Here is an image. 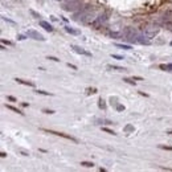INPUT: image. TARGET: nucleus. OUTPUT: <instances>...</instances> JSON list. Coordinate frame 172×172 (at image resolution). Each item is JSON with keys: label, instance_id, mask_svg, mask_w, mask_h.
Returning a JSON list of instances; mask_svg holds the SVG:
<instances>
[{"label": "nucleus", "instance_id": "nucleus-1", "mask_svg": "<svg viewBox=\"0 0 172 172\" xmlns=\"http://www.w3.org/2000/svg\"><path fill=\"white\" fill-rule=\"evenodd\" d=\"M95 17V12L91 8H82V9L74 15V19L77 21H82V23H91Z\"/></svg>", "mask_w": 172, "mask_h": 172}, {"label": "nucleus", "instance_id": "nucleus-2", "mask_svg": "<svg viewBox=\"0 0 172 172\" xmlns=\"http://www.w3.org/2000/svg\"><path fill=\"white\" fill-rule=\"evenodd\" d=\"M81 8L79 0H64V9L66 11H77Z\"/></svg>", "mask_w": 172, "mask_h": 172}, {"label": "nucleus", "instance_id": "nucleus-3", "mask_svg": "<svg viewBox=\"0 0 172 172\" xmlns=\"http://www.w3.org/2000/svg\"><path fill=\"white\" fill-rule=\"evenodd\" d=\"M158 33H159V28L156 27V25H147V27L143 28V34H144L147 38L155 37Z\"/></svg>", "mask_w": 172, "mask_h": 172}, {"label": "nucleus", "instance_id": "nucleus-4", "mask_svg": "<svg viewBox=\"0 0 172 172\" xmlns=\"http://www.w3.org/2000/svg\"><path fill=\"white\" fill-rule=\"evenodd\" d=\"M27 36L28 37L33 38V40H37V41H45L44 36H42L41 33H38V32L33 31V29H28L27 31Z\"/></svg>", "mask_w": 172, "mask_h": 172}, {"label": "nucleus", "instance_id": "nucleus-5", "mask_svg": "<svg viewBox=\"0 0 172 172\" xmlns=\"http://www.w3.org/2000/svg\"><path fill=\"white\" fill-rule=\"evenodd\" d=\"M72 49L74 52H76V53H78V54H83V56H91V53H90V52H87V50H85V49L83 48H81V46H78V45H72Z\"/></svg>", "mask_w": 172, "mask_h": 172}, {"label": "nucleus", "instance_id": "nucleus-6", "mask_svg": "<svg viewBox=\"0 0 172 172\" xmlns=\"http://www.w3.org/2000/svg\"><path fill=\"white\" fill-rule=\"evenodd\" d=\"M44 131H46V132H49V134H54V135H58V136L66 138V139H70V140H73V142H77V139H74V138H73V136H70V135L62 134V132H56V131H52V130H44Z\"/></svg>", "mask_w": 172, "mask_h": 172}, {"label": "nucleus", "instance_id": "nucleus-7", "mask_svg": "<svg viewBox=\"0 0 172 172\" xmlns=\"http://www.w3.org/2000/svg\"><path fill=\"white\" fill-rule=\"evenodd\" d=\"M40 25H41V27L44 28L45 31H48V32H52V31H53L52 25L49 24V23H46V21H40Z\"/></svg>", "mask_w": 172, "mask_h": 172}, {"label": "nucleus", "instance_id": "nucleus-8", "mask_svg": "<svg viewBox=\"0 0 172 172\" xmlns=\"http://www.w3.org/2000/svg\"><path fill=\"white\" fill-rule=\"evenodd\" d=\"M107 69H110V70H118V72H124V70H126L124 68H120V66H115V65H107Z\"/></svg>", "mask_w": 172, "mask_h": 172}, {"label": "nucleus", "instance_id": "nucleus-9", "mask_svg": "<svg viewBox=\"0 0 172 172\" xmlns=\"http://www.w3.org/2000/svg\"><path fill=\"white\" fill-rule=\"evenodd\" d=\"M65 31L68 32V33H70V34H79V31H77V29H73V28H70V27H65Z\"/></svg>", "mask_w": 172, "mask_h": 172}, {"label": "nucleus", "instance_id": "nucleus-10", "mask_svg": "<svg viewBox=\"0 0 172 172\" xmlns=\"http://www.w3.org/2000/svg\"><path fill=\"white\" fill-rule=\"evenodd\" d=\"M17 83H23V85H28V86H34V83L33 82H28V81H23V79H20V78H16L15 79Z\"/></svg>", "mask_w": 172, "mask_h": 172}, {"label": "nucleus", "instance_id": "nucleus-11", "mask_svg": "<svg viewBox=\"0 0 172 172\" xmlns=\"http://www.w3.org/2000/svg\"><path fill=\"white\" fill-rule=\"evenodd\" d=\"M160 69L167 70V72H172V64H168V65H160Z\"/></svg>", "mask_w": 172, "mask_h": 172}, {"label": "nucleus", "instance_id": "nucleus-12", "mask_svg": "<svg viewBox=\"0 0 172 172\" xmlns=\"http://www.w3.org/2000/svg\"><path fill=\"white\" fill-rule=\"evenodd\" d=\"M7 109H9V110L15 111V113H17V114H20V115H23V114H24V113H21L20 110H17L16 107H13V106H9V105H7Z\"/></svg>", "mask_w": 172, "mask_h": 172}, {"label": "nucleus", "instance_id": "nucleus-13", "mask_svg": "<svg viewBox=\"0 0 172 172\" xmlns=\"http://www.w3.org/2000/svg\"><path fill=\"white\" fill-rule=\"evenodd\" d=\"M98 106H99V109H102V110H105L106 109V103H105V101L101 98L99 99V103H98Z\"/></svg>", "mask_w": 172, "mask_h": 172}, {"label": "nucleus", "instance_id": "nucleus-14", "mask_svg": "<svg viewBox=\"0 0 172 172\" xmlns=\"http://www.w3.org/2000/svg\"><path fill=\"white\" fill-rule=\"evenodd\" d=\"M81 165H83V167H87V168H90V167H93V163H90V162H82L81 163Z\"/></svg>", "mask_w": 172, "mask_h": 172}, {"label": "nucleus", "instance_id": "nucleus-15", "mask_svg": "<svg viewBox=\"0 0 172 172\" xmlns=\"http://www.w3.org/2000/svg\"><path fill=\"white\" fill-rule=\"evenodd\" d=\"M118 48H122V49H131L130 45H123V44H117Z\"/></svg>", "mask_w": 172, "mask_h": 172}, {"label": "nucleus", "instance_id": "nucleus-16", "mask_svg": "<svg viewBox=\"0 0 172 172\" xmlns=\"http://www.w3.org/2000/svg\"><path fill=\"white\" fill-rule=\"evenodd\" d=\"M135 128H134V126H131V124H128V126H126L124 127V131H127V132H130V131H134Z\"/></svg>", "mask_w": 172, "mask_h": 172}, {"label": "nucleus", "instance_id": "nucleus-17", "mask_svg": "<svg viewBox=\"0 0 172 172\" xmlns=\"http://www.w3.org/2000/svg\"><path fill=\"white\" fill-rule=\"evenodd\" d=\"M86 93H87V94H94V93H97V89H94V87L90 89V87H89V89L86 90Z\"/></svg>", "mask_w": 172, "mask_h": 172}, {"label": "nucleus", "instance_id": "nucleus-18", "mask_svg": "<svg viewBox=\"0 0 172 172\" xmlns=\"http://www.w3.org/2000/svg\"><path fill=\"white\" fill-rule=\"evenodd\" d=\"M159 148H162V150H167V151H172V147H168V146H159Z\"/></svg>", "mask_w": 172, "mask_h": 172}, {"label": "nucleus", "instance_id": "nucleus-19", "mask_svg": "<svg viewBox=\"0 0 172 172\" xmlns=\"http://www.w3.org/2000/svg\"><path fill=\"white\" fill-rule=\"evenodd\" d=\"M110 102H111V105L114 103V105L117 106V105H118V103H117V97H111V98H110Z\"/></svg>", "mask_w": 172, "mask_h": 172}, {"label": "nucleus", "instance_id": "nucleus-20", "mask_svg": "<svg viewBox=\"0 0 172 172\" xmlns=\"http://www.w3.org/2000/svg\"><path fill=\"white\" fill-rule=\"evenodd\" d=\"M36 93H37V94H44V95H52L50 93H46V91H42V90H37Z\"/></svg>", "mask_w": 172, "mask_h": 172}, {"label": "nucleus", "instance_id": "nucleus-21", "mask_svg": "<svg viewBox=\"0 0 172 172\" xmlns=\"http://www.w3.org/2000/svg\"><path fill=\"white\" fill-rule=\"evenodd\" d=\"M102 130H103V131H106V132H109V134H113V135L115 134V132H114L113 130H110V128H107V127H103Z\"/></svg>", "mask_w": 172, "mask_h": 172}, {"label": "nucleus", "instance_id": "nucleus-22", "mask_svg": "<svg viewBox=\"0 0 172 172\" xmlns=\"http://www.w3.org/2000/svg\"><path fill=\"white\" fill-rule=\"evenodd\" d=\"M115 107H117L118 111H123V110H124V106H123V105H117Z\"/></svg>", "mask_w": 172, "mask_h": 172}, {"label": "nucleus", "instance_id": "nucleus-23", "mask_svg": "<svg viewBox=\"0 0 172 172\" xmlns=\"http://www.w3.org/2000/svg\"><path fill=\"white\" fill-rule=\"evenodd\" d=\"M31 13H32V16H34L36 19H40V15H38L37 12H34V11H32V9H31Z\"/></svg>", "mask_w": 172, "mask_h": 172}, {"label": "nucleus", "instance_id": "nucleus-24", "mask_svg": "<svg viewBox=\"0 0 172 172\" xmlns=\"http://www.w3.org/2000/svg\"><path fill=\"white\" fill-rule=\"evenodd\" d=\"M111 57H113V58H117V60H123L122 56H118V54H111Z\"/></svg>", "mask_w": 172, "mask_h": 172}, {"label": "nucleus", "instance_id": "nucleus-25", "mask_svg": "<svg viewBox=\"0 0 172 172\" xmlns=\"http://www.w3.org/2000/svg\"><path fill=\"white\" fill-rule=\"evenodd\" d=\"M123 81H126V82H128V83H135V82H134V79H130V78H124Z\"/></svg>", "mask_w": 172, "mask_h": 172}, {"label": "nucleus", "instance_id": "nucleus-26", "mask_svg": "<svg viewBox=\"0 0 172 172\" xmlns=\"http://www.w3.org/2000/svg\"><path fill=\"white\" fill-rule=\"evenodd\" d=\"M48 60H52V61H56V62H58V61H60L58 58H56V57H50V56L48 57Z\"/></svg>", "mask_w": 172, "mask_h": 172}, {"label": "nucleus", "instance_id": "nucleus-27", "mask_svg": "<svg viewBox=\"0 0 172 172\" xmlns=\"http://www.w3.org/2000/svg\"><path fill=\"white\" fill-rule=\"evenodd\" d=\"M7 99H9V101H12V102H15V101H16V98H13V97L8 95V97H7Z\"/></svg>", "mask_w": 172, "mask_h": 172}, {"label": "nucleus", "instance_id": "nucleus-28", "mask_svg": "<svg viewBox=\"0 0 172 172\" xmlns=\"http://www.w3.org/2000/svg\"><path fill=\"white\" fill-rule=\"evenodd\" d=\"M44 113H48V114H53L54 111H52V110H44Z\"/></svg>", "mask_w": 172, "mask_h": 172}, {"label": "nucleus", "instance_id": "nucleus-29", "mask_svg": "<svg viewBox=\"0 0 172 172\" xmlns=\"http://www.w3.org/2000/svg\"><path fill=\"white\" fill-rule=\"evenodd\" d=\"M0 156H1V158H5V156H7V154H4V152H1V154H0Z\"/></svg>", "mask_w": 172, "mask_h": 172}, {"label": "nucleus", "instance_id": "nucleus-30", "mask_svg": "<svg viewBox=\"0 0 172 172\" xmlns=\"http://www.w3.org/2000/svg\"><path fill=\"white\" fill-rule=\"evenodd\" d=\"M162 169H163V171H172L171 168H162Z\"/></svg>", "mask_w": 172, "mask_h": 172}, {"label": "nucleus", "instance_id": "nucleus-31", "mask_svg": "<svg viewBox=\"0 0 172 172\" xmlns=\"http://www.w3.org/2000/svg\"><path fill=\"white\" fill-rule=\"evenodd\" d=\"M171 45H172V42H171Z\"/></svg>", "mask_w": 172, "mask_h": 172}, {"label": "nucleus", "instance_id": "nucleus-32", "mask_svg": "<svg viewBox=\"0 0 172 172\" xmlns=\"http://www.w3.org/2000/svg\"><path fill=\"white\" fill-rule=\"evenodd\" d=\"M58 1H60V0H58Z\"/></svg>", "mask_w": 172, "mask_h": 172}]
</instances>
